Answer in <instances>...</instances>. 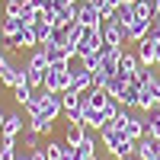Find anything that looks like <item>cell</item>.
I'll return each mask as SVG.
<instances>
[{
    "label": "cell",
    "mask_w": 160,
    "mask_h": 160,
    "mask_svg": "<svg viewBox=\"0 0 160 160\" xmlns=\"http://www.w3.org/2000/svg\"><path fill=\"white\" fill-rule=\"evenodd\" d=\"M68 87H71V64H51L45 71V90L64 93Z\"/></svg>",
    "instance_id": "cell-1"
},
{
    "label": "cell",
    "mask_w": 160,
    "mask_h": 160,
    "mask_svg": "<svg viewBox=\"0 0 160 160\" xmlns=\"http://www.w3.org/2000/svg\"><path fill=\"white\" fill-rule=\"evenodd\" d=\"M99 141H102V148L109 151V157H112V154L118 151V144L125 141V131H122V125H118L115 118H112V122H106V125L99 128Z\"/></svg>",
    "instance_id": "cell-2"
},
{
    "label": "cell",
    "mask_w": 160,
    "mask_h": 160,
    "mask_svg": "<svg viewBox=\"0 0 160 160\" xmlns=\"http://www.w3.org/2000/svg\"><path fill=\"white\" fill-rule=\"evenodd\" d=\"M22 80H26V64L19 68L13 58H7V61H3V68H0V83H3L7 90H13L16 83H22Z\"/></svg>",
    "instance_id": "cell-3"
},
{
    "label": "cell",
    "mask_w": 160,
    "mask_h": 160,
    "mask_svg": "<svg viewBox=\"0 0 160 160\" xmlns=\"http://www.w3.org/2000/svg\"><path fill=\"white\" fill-rule=\"evenodd\" d=\"M77 19L83 22L87 29H99V26H102L99 7H96V3H87V0H80V3H77Z\"/></svg>",
    "instance_id": "cell-4"
},
{
    "label": "cell",
    "mask_w": 160,
    "mask_h": 160,
    "mask_svg": "<svg viewBox=\"0 0 160 160\" xmlns=\"http://www.w3.org/2000/svg\"><path fill=\"white\" fill-rule=\"evenodd\" d=\"M99 58H102L99 71L115 74V71H118V58H122V48H118V45H102V48H99Z\"/></svg>",
    "instance_id": "cell-5"
},
{
    "label": "cell",
    "mask_w": 160,
    "mask_h": 160,
    "mask_svg": "<svg viewBox=\"0 0 160 160\" xmlns=\"http://www.w3.org/2000/svg\"><path fill=\"white\" fill-rule=\"evenodd\" d=\"M22 131H26V118L19 112H7V122L0 128V138H19Z\"/></svg>",
    "instance_id": "cell-6"
},
{
    "label": "cell",
    "mask_w": 160,
    "mask_h": 160,
    "mask_svg": "<svg viewBox=\"0 0 160 160\" xmlns=\"http://www.w3.org/2000/svg\"><path fill=\"white\" fill-rule=\"evenodd\" d=\"M106 42H102V26L99 29H87V35L80 38V45H77V55H87V51H99Z\"/></svg>",
    "instance_id": "cell-7"
},
{
    "label": "cell",
    "mask_w": 160,
    "mask_h": 160,
    "mask_svg": "<svg viewBox=\"0 0 160 160\" xmlns=\"http://www.w3.org/2000/svg\"><path fill=\"white\" fill-rule=\"evenodd\" d=\"M102 42L122 48V42H125V26H118L115 19H106V22H102Z\"/></svg>",
    "instance_id": "cell-8"
},
{
    "label": "cell",
    "mask_w": 160,
    "mask_h": 160,
    "mask_svg": "<svg viewBox=\"0 0 160 160\" xmlns=\"http://www.w3.org/2000/svg\"><path fill=\"white\" fill-rule=\"evenodd\" d=\"M90 87H93V74H90L87 68H71V87H68V90L83 93V90H90Z\"/></svg>",
    "instance_id": "cell-9"
},
{
    "label": "cell",
    "mask_w": 160,
    "mask_h": 160,
    "mask_svg": "<svg viewBox=\"0 0 160 160\" xmlns=\"http://www.w3.org/2000/svg\"><path fill=\"white\" fill-rule=\"evenodd\" d=\"M157 151H160V141H157V138H151V135H144V138H138L135 157H138V160H154V157H157Z\"/></svg>",
    "instance_id": "cell-10"
},
{
    "label": "cell",
    "mask_w": 160,
    "mask_h": 160,
    "mask_svg": "<svg viewBox=\"0 0 160 160\" xmlns=\"http://www.w3.org/2000/svg\"><path fill=\"white\" fill-rule=\"evenodd\" d=\"M148 26H151V19H131L128 26H125V42H141V38H148Z\"/></svg>",
    "instance_id": "cell-11"
},
{
    "label": "cell",
    "mask_w": 160,
    "mask_h": 160,
    "mask_svg": "<svg viewBox=\"0 0 160 160\" xmlns=\"http://www.w3.org/2000/svg\"><path fill=\"white\" fill-rule=\"evenodd\" d=\"M138 61L144 64V68H154V64H157V42L141 38V42H138Z\"/></svg>",
    "instance_id": "cell-12"
},
{
    "label": "cell",
    "mask_w": 160,
    "mask_h": 160,
    "mask_svg": "<svg viewBox=\"0 0 160 160\" xmlns=\"http://www.w3.org/2000/svg\"><path fill=\"white\" fill-rule=\"evenodd\" d=\"M141 61H138V51H122V58H118V74H125L128 80L138 74Z\"/></svg>",
    "instance_id": "cell-13"
},
{
    "label": "cell",
    "mask_w": 160,
    "mask_h": 160,
    "mask_svg": "<svg viewBox=\"0 0 160 160\" xmlns=\"http://www.w3.org/2000/svg\"><path fill=\"white\" fill-rule=\"evenodd\" d=\"M160 102V93L148 83V87H141V93H138V112H151L154 106Z\"/></svg>",
    "instance_id": "cell-14"
},
{
    "label": "cell",
    "mask_w": 160,
    "mask_h": 160,
    "mask_svg": "<svg viewBox=\"0 0 160 160\" xmlns=\"http://www.w3.org/2000/svg\"><path fill=\"white\" fill-rule=\"evenodd\" d=\"M83 135H87V125H83V122H68V128H64V144H71V148H80Z\"/></svg>",
    "instance_id": "cell-15"
},
{
    "label": "cell",
    "mask_w": 160,
    "mask_h": 160,
    "mask_svg": "<svg viewBox=\"0 0 160 160\" xmlns=\"http://www.w3.org/2000/svg\"><path fill=\"white\" fill-rule=\"evenodd\" d=\"M26 128L35 131V135H51L55 122H51V118H45V115H29V118H26Z\"/></svg>",
    "instance_id": "cell-16"
},
{
    "label": "cell",
    "mask_w": 160,
    "mask_h": 160,
    "mask_svg": "<svg viewBox=\"0 0 160 160\" xmlns=\"http://www.w3.org/2000/svg\"><path fill=\"white\" fill-rule=\"evenodd\" d=\"M128 83H131V80H128L125 74H118V71H115V74L109 77V83H106V93H109L112 99H118V96L125 93V87H128Z\"/></svg>",
    "instance_id": "cell-17"
},
{
    "label": "cell",
    "mask_w": 160,
    "mask_h": 160,
    "mask_svg": "<svg viewBox=\"0 0 160 160\" xmlns=\"http://www.w3.org/2000/svg\"><path fill=\"white\" fill-rule=\"evenodd\" d=\"M13 45H16V48H38V35H35V29H32V26H22L19 35L13 38Z\"/></svg>",
    "instance_id": "cell-18"
},
{
    "label": "cell",
    "mask_w": 160,
    "mask_h": 160,
    "mask_svg": "<svg viewBox=\"0 0 160 160\" xmlns=\"http://www.w3.org/2000/svg\"><path fill=\"white\" fill-rule=\"evenodd\" d=\"M19 29H22V22H19V19H13V16H3V19H0V32H3L7 42H13V38L19 35Z\"/></svg>",
    "instance_id": "cell-19"
},
{
    "label": "cell",
    "mask_w": 160,
    "mask_h": 160,
    "mask_svg": "<svg viewBox=\"0 0 160 160\" xmlns=\"http://www.w3.org/2000/svg\"><path fill=\"white\" fill-rule=\"evenodd\" d=\"M144 135H151V138H157L160 141V112H144Z\"/></svg>",
    "instance_id": "cell-20"
},
{
    "label": "cell",
    "mask_w": 160,
    "mask_h": 160,
    "mask_svg": "<svg viewBox=\"0 0 160 160\" xmlns=\"http://www.w3.org/2000/svg\"><path fill=\"white\" fill-rule=\"evenodd\" d=\"M71 22H77V3H74V7H61V10L55 13V29L71 26Z\"/></svg>",
    "instance_id": "cell-21"
},
{
    "label": "cell",
    "mask_w": 160,
    "mask_h": 160,
    "mask_svg": "<svg viewBox=\"0 0 160 160\" xmlns=\"http://www.w3.org/2000/svg\"><path fill=\"white\" fill-rule=\"evenodd\" d=\"M135 19H154L157 10H154V0H135Z\"/></svg>",
    "instance_id": "cell-22"
},
{
    "label": "cell",
    "mask_w": 160,
    "mask_h": 160,
    "mask_svg": "<svg viewBox=\"0 0 160 160\" xmlns=\"http://www.w3.org/2000/svg\"><path fill=\"white\" fill-rule=\"evenodd\" d=\"M138 93H141V87H138V83H128V87H125V93L118 96V102H122L125 109H138Z\"/></svg>",
    "instance_id": "cell-23"
},
{
    "label": "cell",
    "mask_w": 160,
    "mask_h": 160,
    "mask_svg": "<svg viewBox=\"0 0 160 160\" xmlns=\"http://www.w3.org/2000/svg\"><path fill=\"white\" fill-rule=\"evenodd\" d=\"M32 87H29V80H22V83H16V87H13V99H16V106H26V102H29L32 99Z\"/></svg>",
    "instance_id": "cell-24"
},
{
    "label": "cell",
    "mask_w": 160,
    "mask_h": 160,
    "mask_svg": "<svg viewBox=\"0 0 160 160\" xmlns=\"http://www.w3.org/2000/svg\"><path fill=\"white\" fill-rule=\"evenodd\" d=\"M77 58H80V68H87L90 74H96V71H99V64H102L99 51H87V55H77Z\"/></svg>",
    "instance_id": "cell-25"
},
{
    "label": "cell",
    "mask_w": 160,
    "mask_h": 160,
    "mask_svg": "<svg viewBox=\"0 0 160 160\" xmlns=\"http://www.w3.org/2000/svg\"><path fill=\"white\" fill-rule=\"evenodd\" d=\"M42 102H45V87H42V90H35V93H32V99L22 106L26 115H38V112H42Z\"/></svg>",
    "instance_id": "cell-26"
},
{
    "label": "cell",
    "mask_w": 160,
    "mask_h": 160,
    "mask_svg": "<svg viewBox=\"0 0 160 160\" xmlns=\"http://www.w3.org/2000/svg\"><path fill=\"white\" fill-rule=\"evenodd\" d=\"M16 138H0V160H16Z\"/></svg>",
    "instance_id": "cell-27"
},
{
    "label": "cell",
    "mask_w": 160,
    "mask_h": 160,
    "mask_svg": "<svg viewBox=\"0 0 160 160\" xmlns=\"http://www.w3.org/2000/svg\"><path fill=\"white\" fill-rule=\"evenodd\" d=\"M118 26H128L131 19H135V7L131 3H118V10H115V16H112Z\"/></svg>",
    "instance_id": "cell-28"
},
{
    "label": "cell",
    "mask_w": 160,
    "mask_h": 160,
    "mask_svg": "<svg viewBox=\"0 0 160 160\" xmlns=\"http://www.w3.org/2000/svg\"><path fill=\"white\" fill-rule=\"evenodd\" d=\"M32 29H35V35H38V45H45L48 38H51V32H55V26H51L48 19H38V22L32 26Z\"/></svg>",
    "instance_id": "cell-29"
},
{
    "label": "cell",
    "mask_w": 160,
    "mask_h": 160,
    "mask_svg": "<svg viewBox=\"0 0 160 160\" xmlns=\"http://www.w3.org/2000/svg\"><path fill=\"white\" fill-rule=\"evenodd\" d=\"M77 154H96V135H93V128H87V135H83V141H80Z\"/></svg>",
    "instance_id": "cell-30"
},
{
    "label": "cell",
    "mask_w": 160,
    "mask_h": 160,
    "mask_svg": "<svg viewBox=\"0 0 160 160\" xmlns=\"http://www.w3.org/2000/svg\"><path fill=\"white\" fill-rule=\"evenodd\" d=\"M22 7H26V0H7V3H3V16H13V19H19Z\"/></svg>",
    "instance_id": "cell-31"
},
{
    "label": "cell",
    "mask_w": 160,
    "mask_h": 160,
    "mask_svg": "<svg viewBox=\"0 0 160 160\" xmlns=\"http://www.w3.org/2000/svg\"><path fill=\"white\" fill-rule=\"evenodd\" d=\"M32 148H38V135L26 128L22 131V141H19V151H32Z\"/></svg>",
    "instance_id": "cell-32"
},
{
    "label": "cell",
    "mask_w": 160,
    "mask_h": 160,
    "mask_svg": "<svg viewBox=\"0 0 160 160\" xmlns=\"http://www.w3.org/2000/svg\"><path fill=\"white\" fill-rule=\"evenodd\" d=\"M61 151H64V144H61V141H48V144H45L48 160H61Z\"/></svg>",
    "instance_id": "cell-33"
},
{
    "label": "cell",
    "mask_w": 160,
    "mask_h": 160,
    "mask_svg": "<svg viewBox=\"0 0 160 160\" xmlns=\"http://www.w3.org/2000/svg\"><path fill=\"white\" fill-rule=\"evenodd\" d=\"M148 38H151V42H160V16L151 19V26H148Z\"/></svg>",
    "instance_id": "cell-34"
},
{
    "label": "cell",
    "mask_w": 160,
    "mask_h": 160,
    "mask_svg": "<svg viewBox=\"0 0 160 160\" xmlns=\"http://www.w3.org/2000/svg\"><path fill=\"white\" fill-rule=\"evenodd\" d=\"M77 148H71V144H64V151H61V160H77Z\"/></svg>",
    "instance_id": "cell-35"
},
{
    "label": "cell",
    "mask_w": 160,
    "mask_h": 160,
    "mask_svg": "<svg viewBox=\"0 0 160 160\" xmlns=\"http://www.w3.org/2000/svg\"><path fill=\"white\" fill-rule=\"evenodd\" d=\"M26 154H29V160H48L45 148H32V151H26Z\"/></svg>",
    "instance_id": "cell-36"
},
{
    "label": "cell",
    "mask_w": 160,
    "mask_h": 160,
    "mask_svg": "<svg viewBox=\"0 0 160 160\" xmlns=\"http://www.w3.org/2000/svg\"><path fill=\"white\" fill-rule=\"evenodd\" d=\"M51 3V0H26V7H32V10H45Z\"/></svg>",
    "instance_id": "cell-37"
},
{
    "label": "cell",
    "mask_w": 160,
    "mask_h": 160,
    "mask_svg": "<svg viewBox=\"0 0 160 160\" xmlns=\"http://www.w3.org/2000/svg\"><path fill=\"white\" fill-rule=\"evenodd\" d=\"M77 160H99V154H80Z\"/></svg>",
    "instance_id": "cell-38"
},
{
    "label": "cell",
    "mask_w": 160,
    "mask_h": 160,
    "mask_svg": "<svg viewBox=\"0 0 160 160\" xmlns=\"http://www.w3.org/2000/svg\"><path fill=\"white\" fill-rule=\"evenodd\" d=\"M16 160H29V154H26V151H19V154H16Z\"/></svg>",
    "instance_id": "cell-39"
},
{
    "label": "cell",
    "mask_w": 160,
    "mask_h": 160,
    "mask_svg": "<svg viewBox=\"0 0 160 160\" xmlns=\"http://www.w3.org/2000/svg\"><path fill=\"white\" fill-rule=\"evenodd\" d=\"M3 122H7V112H3V109H0V128H3Z\"/></svg>",
    "instance_id": "cell-40"
},
{
    "label": "cell",
    "mask_w": 160,
    "mask_h": 160,
    "mask_svg": "<svg viewBox=\"0 0 160 160\" xmlns=\"http://www.w3.org/2000/svg\"><path fill=\"white\" fill-rule=\"evenodd\" d=\"M154 68H160V42H157V64H154Z\"/></svg>",
    "instance_id": "cell-41"
},
{
    "label": "cell",
    "mask_w": 160,
    "mask_h": 160,
    "mask_svg": "<svg viewBox=\"0 0 160 160\" xmlns=\"http://www.w3.org/2000/svg\"><path fill=\"white\" fill-rule=\"evenodd\" d=\"M87 3H96V7H102V3H106V0H87Z\"/></svg>",
    "instance_id": "cell-42"
},
{
    "label": "cell",
    "mask_w": 160,
    "mask_h": 160,
    "mask_svg": "<svg viewBox=\"0 0 160 160\" xmlns=\"http://www.w3.org/2000/svg\"><path fill=\"white\" fill-rule=\"evenodd\" d=\"M154 10H157V16H160V0H154Z\"/></svg>",
    "instance_id": "cell-43"
},
{
    "label": "cell",
    "mask_w": 160,
    "mask_h": 160,
    "mask_svg": "<svg viewBox=\"0 0 160 160\" xmlns=\"http://www.w3.org/2000/svg\"><path fill=\"white\" fill-rule=\"evenodd\" d=\"M3 45H7V38H3V32H0V48H3Z\"/></svg>",
    "instance_id": "cell-44"
},
{
    "label": "cell",
    "mask_w": 160,
    "mask_h": 160,
    "mask_svg": "<svg viewBox=\"0 0 160 160\" xmlns=\"http://www.w3.org/2000/svg\"><path fill=\"white\" fill-rule=\"evenodd\" d=\"M154 112H160V102H157V106H154Z\"/></svg>",
    "instance_id": "cell-45"
},
{
    "label": "cell",
    "mask_w": 160,
    "mask_h": 160,
    "mask_svg": "<svg viewBox=\"0 0 160 160\" xmlns=\"http://www.w3.org/2000/svg\"><path fill=\"white\" fill-rule=\"evenodd\" d=\"M122 3H135V0H122Z\"/></svg>",
    "instance_id": "cell-46"
},
{
    "label": "cell",
    "mask_w": 160,
    "mask_h": 160,
    "mask_svg": "<svg viewBox=\"0 0 160 160\" xmlns=\"http://www.w3.org/2000/svg\"><path fill=\"white\" fill-rule=\"evenodd\" d=\"M154 160H160V151H157V157H154Z\"/></svg>",
    "instance_id": "cell-47"
},
{
    "label": "cell",
    "mask_w": 160,
    "mask_h": 160,
    "mask_svg": "<svg viewBox=\"0 0 160 160\" xmlns=\"http://www.w3.org/2000/svg\"><path fill=\"white\" fill-rule=\"evenodd\" d=\"M125 160H135V157H125Z\"/></svg>",
    "instance_id": "cell-48"
}]
</instances>
